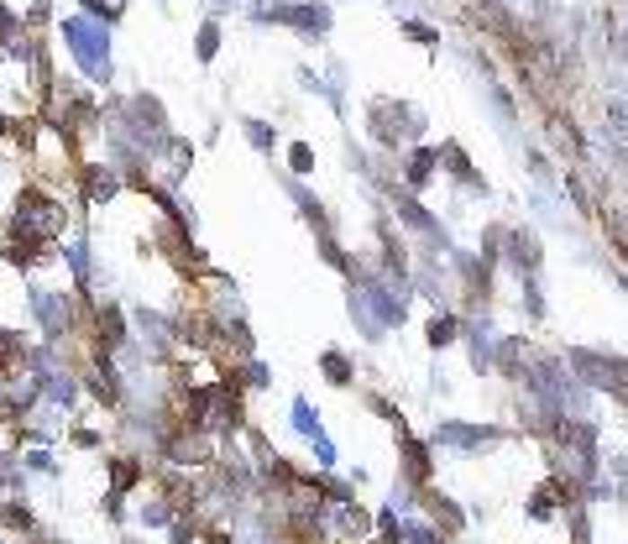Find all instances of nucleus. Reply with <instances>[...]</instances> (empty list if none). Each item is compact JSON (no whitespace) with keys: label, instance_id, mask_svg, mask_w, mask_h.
I'll return each mask as SVG.
<instances>
[{"label":"nucleus","instance_id":"nucleus-1","mask_svg":"<svg viewBox=\"0 0 628 544\" xmlns=\"http://www.w3.org/2000/svg\"><path fill=\"white\" fill-rule=\"evenodd\" d=\"M398 477L409 487H429L435 482V445L429 440H419L409 434L403 424H398Z\"/></svg>","mask_w":628,"mask_h":544},{"label":"nucleus","instance_id":"nucleus-2","mask_svg":"<svg viewBox=\"0 0 628 544\" xmlns=\"http://www.w3.org/2000/svg\"><path fill=\"white\" fill-rule=\"evenodd\" d=\"M419 503H424V513H429V523L446 534V540H456L461 529H466V513L456 508V497H446L440 487L429 482V487H419Z\"/></svg>","mask_w":628,"mask_h":544},{"label":"nucleus","instance_id":"nucleus-3","mask_svg":"<svg viewBox=\"0 0 628 544\" xmlns=\"http://www.w3.org/2000/svg\"><path fill=\"white\" fill-rule=\"evenodd\" d=\"M105 471H111V492H120V497L152 477V466L142 461V455H111V461H105Z\"/></svg>","mask_w":628,"mask_h":544},{"label":"nucleus","instance_id":"nucleus-4","mask_svg":"<svg viewBox=\"0 0 628 544\" xmlns=\"http://www.w3.org/2000/svg\"><path fill=\"white\" fill-rule=\"evenodd\" d=\"M320 366H325V377L335 382V388H351V362H346L341 351H325V356H320Z\"/></svg>","mask_w":628,"mask_h":544},{"label":"nucleus","instance_id":"nucleus-5","mask_svg":"<svg viewBox=\"0 0 628 544\" xmlns=\"http://www.w3.org/2000/svg\"><path fill=\"white\" fill-rule=\"evenodd\" d=\"M566 534H571V544H592V518H587V508H571L566 513Z\"/></svg>","mask_w":628,"mask_h":544},{"label":"nucleus","instance_id":"nucleus-6","mask_svg":"<svg viewBox=\"0 0 628 544\" xmlns=\"http://www.w3.org/2000/svg\"><path fill=\"white\" fill-rule=\"evenodd\" d=\"M450 340H456V320H450V314H435V320H429V346L440 351Z\"/></svg>","mask_w":628,"mask_h":544},{"label":"nucleus","instance_id":"nucleus-7","mask_svg":"<svg viewBox=\"0 0 628 544\" xmlns=\"http://www.w3.org/2000/svg\"><path fill=\"white\" fill-rule=\"evenodd\" d=\"M288 162H294V173H314V152L304 147V142H294V147H288Z\"/></svg>","mask_w":628,"mask_h":544},{"label":"nucleus","instance_id":"nucleus-8","mask_svg":"<svg viewBox=\"0 0 628 544\" xmlns=\"http://www.w3.org/2000/svg\"><path fill=\"white\" fill-rule=\"evenodd\" d=\"M74 445H79V451H94V445H100V434H94V429H74Z\"/></svg>","mask_w":628,"mask_h":544},{"label":"nucleus","instance_id":"nucleus-9","mask_svg":"<svg viewBox=\"0 0 628 544\" xmlns=\"http://www.w3.org/2000/svg\"><path fill=\"white\" fill-rule=\"evenodd\" d=\"M27 466H31V471H53V455H48V451H31Z\"/></svg>","mask_w":628,"mask_h":544}]
</instances>
